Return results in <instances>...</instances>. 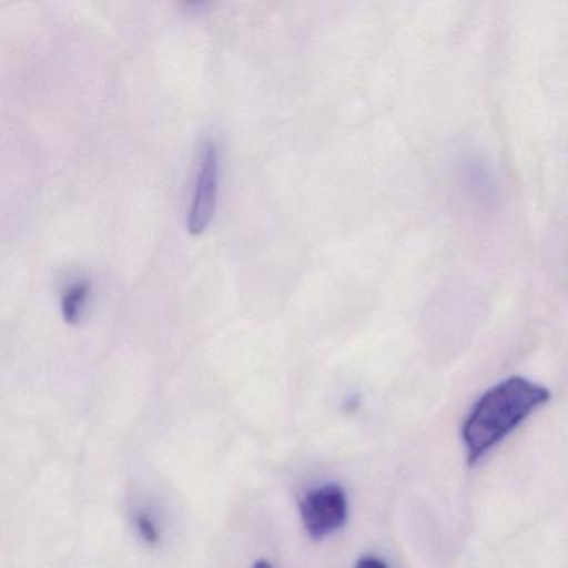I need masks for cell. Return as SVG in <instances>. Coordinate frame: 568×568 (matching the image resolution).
Instances as JSON below:
<instances>
[{
    "instance_id": "obj_1",
    "label": "cell",
    "mask_w": 568,
    "mask_h": 568,
    "mask_svg": "<svg viewBox=\"0 0 568 568\" xmlns=\"http://www.w3.org/2000/svg\"><path fill=\"white\" fill-rule=\"evenodd\" d=\"M548 398L547 388L524 377L507 378L481 395L462 430L468 462L484 457Z\"/></svg>"
},
{
    "instance_id": "obj_4",
    "label": "cell",
    "mask_w": 568,
    "mask_h": 568,
    "mask_svg": "<svg viewBox=\"0 0 568 568\" xmlns=\"http://www.w3.org/2000/svg\"><path fill=\"white\" fill-rule=\"evenodd\" d=\"M89 288H91L89 282L82 281L72 285L65 292L64 298H62V315H64V321L69 322V324H78L81 321L82 311H84L85 301H88Z\"/></svg>"
},
{
    "instance_id": "obj_6",
    "label": "cell",
    "mask_w": 568,
    "mask_h": 568,
    "mask_svg": "<svg viewBox=\"0 0 568 568\" xmlns=\"http://www.w3.org/2000/svg\"><path fill=\"white\" fill-rule=\"evenodd\" d=\"M355 568H387L384 560L377 557H364L358 560L357 567Z\"/></svg>"
},
{
    "instance_id": "obj_3",
    "label": "cell",
    "mask_w": 568,
    "mask_h": 568,
    "mask_svg": "<svg viewBox=\"0 0 568 568\" xmlns=\"http://www.w3.org/2000/svg\"><path fill=\"white\" fill-rule=\"evenodd\" d=\"M219 189V154L214 144L205 145L204 158L195 179L194 199L189 214V232L201 235L214 217Z\"/></svg>"
},
{
    "instance_id": "obj_7",
    "label": "cell",
    "mask_w": 568,
    "mask_h": 568,
    "mask_svg": "<svg viewBox=\"0 0 568 568\" xmlns=\"http://www.w3.org/2000/svg\"><path fill=\"white\" fill-rule=\"evenodd\" d=\"M252 568H274L267 560H258L255 561L254 567Z\"/></svg>"
},
{
    "instance_id": "obj_5",
    "label": "cell",
    "mask_w": 568,
    "mask_h": 568,
    "mask_svg": "<svg viewBox=\"0 0 568 568\" xmlns=\"http://www.w3.org/2000/svg\"><path fill=\"white\" fill-rule=\"evenodd\" d=\"M138 528L139 531H141L142 537H144L145 541H149V544H158V528L154 527V524H152L151 518L139 517Z\"/></svg>"
},
{
    "instance_id": "obj_2",
    "label": "cell",
    "mask_w": 568,
    "mask_h": 568,
    "mask_svg": "<svg viewBox=\"0 0 568 568\" xmlns=\"http://www.w3.org/2000/svg\"><path fill=\"white\" fill-rule=\"evenodd\" d=\"M347 497L338 485L315 488L301 500L302 524L315 540L337 531L347 520Z\"/></svg>"
}]
</instances>
